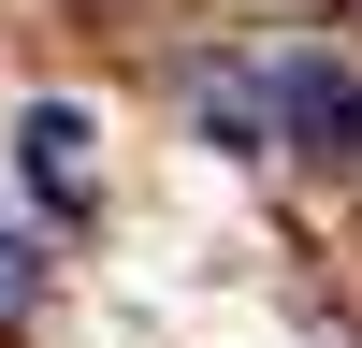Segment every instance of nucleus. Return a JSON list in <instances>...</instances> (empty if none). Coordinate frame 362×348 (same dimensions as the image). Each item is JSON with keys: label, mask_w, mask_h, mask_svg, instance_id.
Here are the masks:
<instances>
[{"label": "nucleus", "mask_w": 362, "mask_h": 348, "mask_svg": "<svg viewBox=\"0 0 362 348\" xmlns=\"http://www.w3.org/2000/svg\"><path fill=\"white\" fill-rule=\"evenodd\" d=\"M276 116H290L305 160H362V87L334 73V58H290V73H276Z\"/></svg>", "instance_id": "2"}, {"label": "nucleus", "mask_w": 362, "mask_h": 348, "mask_svg": "<svg viewBox=\"0 0 362 348\" xmlns=\"http://www.w3.org/2000/svg\"><path fill=\"white\" fill-rule=\"evenodd\" d=\"M15 160H29V189H44L58 218H102V131H87V102H29Z\"/></svg>", "instance_id": "1"}, {"label": "nucleus", "mask_w": 362, "mask_h": 348, "mask_svg": "<svg viewBox=\"0 0 362 348\" xmlns=\"http://www.w3.org/2000/svg\"><path fill=\"white\" fill-rule=\"evenodd\" d=\"M203 145L218 160H261V87H203Z\"/></svg>", "instance_id": "3"}, {"label": "nucleus", "mask_w": 362, "mask_h": 348, "mask_svg": "<svg viewBox=\"0 0 362 348\" xmlns=\"http://www.w3.org/2000/svg\"><path fill=\"white\" fill-rule=\"evenodd\" d=\"M29 290H44V276H29V247H15V232H0V319H15Z\"/></svg>", "instance_id": "4"}]
</instances>
